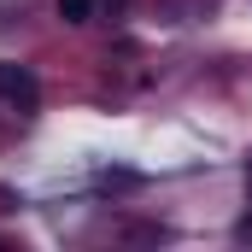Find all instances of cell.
Instances as JSON below:
<instances>
[{"label": "cell", "instance_id": "7a4b0ae2", "mask_svg": "<svg viewBox=\"0 0 252 252\" xmlns=\"http://www.w3.org/2000/svg\"><path fill=\"white\" fill-rule=\"evenodd\" d=\"M53 12H59L64 24H88V18L100 12V0H53Z\"/></svg>", "mask_w": 252, "mask_h": 252}, {"label": "cell", "instance_id": "6da1fadb", "mask_svg": "<svg viewBox=\"0 0 252 252\" xmlns=\"http://www.w3.org/2000/svg\"><path fill=\"white\" fill-rule=\"evenodd\" d=\"M0 100H6V106H24V112H30V106L41 100V82H35V70H30V64L0 59Z\"/></svg>", "mask_w": 252, "mask_h": 252}, {"label": "cell", "instance_id": "3957f363", "mask_svg": "<svg viewBox=\"0 0 252 252\" xmlns=\"http://www.w3.org/2000/svg\"><path fill=\"white\" fill-rule=\"evenodd\" d=\"M247 188H252V158H247Z\"/></svg>", "mask_w": 252, "mask_h": 252}]
</instances>
